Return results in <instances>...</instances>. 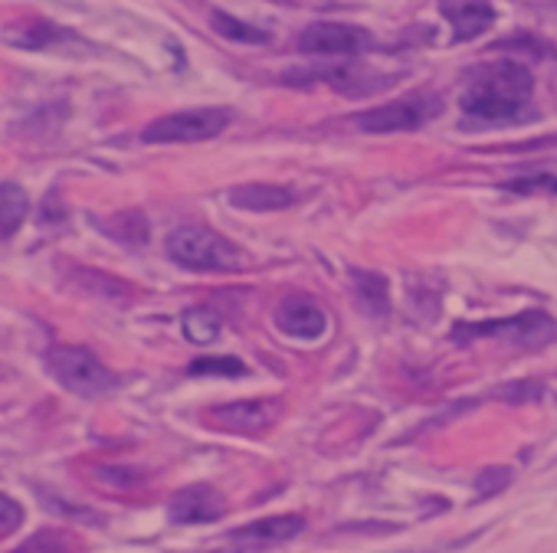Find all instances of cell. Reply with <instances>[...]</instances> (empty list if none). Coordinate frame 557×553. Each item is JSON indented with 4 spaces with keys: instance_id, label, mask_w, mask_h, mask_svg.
I'll return each mask as SVG.
<instances>
[{
    "instance_id": "6da1fadb",
    "label": "cell",
    "mask_w": 557,
    "mask_h": 553,
    "mask_svg": "<svg viewBox=\"0 0 557 553\" xmlns=\"http://www.w3.org/2000/svg\"><path fill=\"white\" fill-rule=\"evenodd\" d=\"M534 79L524 63L518 60H498L485 63L472 73L459 96V109L475 122H518L524 109L531 105Z\"/></svg>"
},
{
    "instance_id": "7a4b0ae2",
    "label": "cell",
    "mask_w": 557,
    "mask_h": 553,
    "mask_svg": "<svg viewBox=\"0 0 557 553\" xmlns=\"http://www.w3.org/2000/svg\"><path fill=\"white\" fill-rule=\"evenodd\" d=\"M168 255L194 272H236L243 265V252L230 239L194 223L177 226L168 236Z\"/></svg>"
},
{
    "instance_id": "3957f363",
    "label": "cell",
    "mask_w": 557,
    "mask_h": 553,
    "mask_svg": "<svg viewBox=\"0 0 557 553\" xmlns=\"http://www.w3.org/2000/svg\"><path fill=\"white\" fill-rule=\"evenodd\" d=\"M47 370L53 374V380L60 387H66L76 397L96 400L115 390V374L86 348L76 344H57L47 351Z\"/></svg>"
},
{
    "instance_id": "277c9868",
    "label": "cell",
    "mask_w": 557,
    "mask_h": 553,
    "mask_svg": "<svg viewBox=\"0 0 557 553\" xmlns=\"http://www.w3.org/2000/svg\"><path fill=\"white\" fill-rule=\"evenodd\" d=\"M443 112V99L436 92H410L387 105L358 115V128L371 135H394V131H417L420 125L433 122Z\"/></svg>"
},
{
    "instance_id": "5b68a950",
    "label": "cell",
    "mask_w": 557,
    "mask_h": 553,
    "mask_svg": "<svg viewBox=\"0 0 557 553\" xmlns=\"http://www.w3.org/2000/svg\"><path fill=\"white\" fill-rule=\"evenodd\" d=\"M230 125V112L223 109H184L154 118L145 131V144H190V141H210Z\"/></svg>"
},
{
    "instance_id": "8992f818",
    "label": "cell",
    "mask_w": 557,
    "mask_h": 553,
    "mask_svg": "<svg viewBox=\"0 0 557 553\" xmlns=\"http://www.w3.org/2000/svg\"><path fill=\"white\" fill-rule=\"evenodd\" d=\"M456 341L466 338H502L518 348H541L557 338V322L547 312H521L515 318H495L485 325H459L453 331Z\"/></svg>"
},
{
    "instance_id": "52a82bcc",
    "label": "cell",
    "mask_w": 557,
    "mask_h": 553,
    "mask_svg": "<svg viewBox=\"0 0 557 553\" xmlns=\"http://www.w3.org/2000/svg\"><path fill=\"white\" fill-rule=\"evenodd\" d=\"M283 416V400H236V403H223V406H213L207 413V419L216 426V429H226V432H239V436H259L265 429H272Z\"/></svg>"
},
{
    "instance_id": "ba28073f",
    "label": "cell",
    "mask_w": 557,
    "mask_h": 553,
    "mask_svg": "<svg viewBox=\"0 0 557 553\" xmlns=\"http://www.w3.org/2000/svg\"><path fill=\"white\" fill-rule=\"evenodd\" d=\"M272 322L286 338H296V341H319L329 331V312L322 309L319 299L306 292H293L278 302Z\"/></svg>"
},
{
    "instance_id": "9c48e42d",
    "label": "cell",
    "mask_w": 557,
    "mask_h": 553,
    "mask_svg": "<svg viewBox=\"0 0 557 553\" xmlns=\"http://www.w3.org/2000/svg\"><path fill=\"white\" fill-rule=\"evenodd\" d=\"M4 40L17 50H34V53H50V50H92L83 37H76L73 30L44 21V17H27L17 24L4 27Z\"/></svg>"
},
{
    "instance_id": "30bf717a",
    "label": "cell",
    "mask_w": 557,
    "mask_h": 553,
    "mask_svg": "<svg viewBox=\"0 0 557 553\" xmlns=\"http://www.w3.org/2000/svg\"><path fill=\"white\" fill-rule=\"evenodd\" d=\"M364 47H371L368 30L351 27V24L322 21V24H309L299 34V50L309 53V56H355Z\"/></svg>"
},
{
    "instance_id": "8fae6325",
    "label": "cell",
    "mask_w": 557,
    "mask_h": 553,
    "mask_svg": "<svg viewBox=\"0 0 557 553\" xmlns=\"http://www.w3.org/2000/svg\"><path fill=\"white\" fill-rule=\"evenodd\" d=\"M226 514V498L213 485H187L171 498V524H213Z\"/></svg>"
},
{
    "instance_id": "7c38bea8",
    "label": "cell",
    "mask_w": 557,
    "mask_h": 553,
    "mask_svg": "<svg viewBox=\"0 0 557 553\" xmlns=\"http://www.w3.org/2000/svg\"><path fill=\"white\" fill-rule=\"evenodd\" d=\"M443 17L453 24V43L482 37L495 24V8L488 0H440Z\"/></svg>"
},
{
    "instance_id": "4fadbf2b",
    "label": "cell",
    "mask_w": 557,
    "mask_h": 553,
    "mask_svg": "<svg viewBox=\"0 0 557 553\" xmlns=\"http://www.w3.org/2000/svg\"><path fill=\"white\" fill-rule=\"evenodd\" d=\"M230 206L236 210H249V213H275V210H286L293 206L299 197L293 187L283 184H243L230 190Z\"/></svg>"
},
{
    "instance_id": "5bb4252c",
    "label": "cell",
    "mask_w": 557,
    "mask_h": 553,
    "mask_svg": "<svg viewBox=\"0 0 557 553\" xmlns=\"http://www.w3.org/2000/svg\"><path fill=\"white\" fill-rule=\"evenodd\" d=\"M351 289H355V302L364 315L371 318H384L391 312V286L381 272L371 268H351Z\"/></svg>"
},
{
    "instance_id": "9a60e30c",
    "label": "cell",
    "mask_w": 557,
    "mask_h": 553,
    "mask_svg": "<svg viewBox=\"0 0 557 553\" xmlns=\"http://www.w3.org/2000/svg\"><path fill=\"white\" fill-rule=\"evenodd\" d=\"M306 530V517L302 514H275V517H262L252 520L239 530H233V540H252V543H283L293 540Z\"/></svg>"
},
{
    "instance_id": "2e32d148",
    "label": "cell",
    "mask_w": 557,
    "mask_h": 553,
    "mask_svg": "<svg viewBox=\"0 0 557 553\" xmlns=\"http://www.w3.org/2000/svg\"><path fill=\"white\" fill-rule=\"evenodd\" d=\"M30 210V197L17 184H0V239H11Z\"/></svg>"
},
{
    "instance_id": "e0dca14e",
    "label": "cell",
    "mask_w": 557,
    "mask_h": 553,
    "mask_svg": "<svg viewBox=\"0 0 557 553\" xmlns=\"http://www.w3.org/2000/svg\"><path fill=\"white\" fill-rule=\"evenodd\" d=\"M210 27H213V34H220L230 43H246V47H265L269 43V34L265 30L249 27V24H243V21L223 14V11H213L210 14Z\"/></svg>"
},
{
    "instance_id": "ac0fdd59",
    "label": "cell",
    "mask_w": 557,
    "mask_h": 553,
    "mask_svg": "<svg viewBox=\"0 0 557 553\" xmlns=\"http://www.w3.org/2000/svg\"><path fill=\"white\" fill-rule=\"evenodd\" d=\"M181 328H184V338L190 344H213L220 338V318L210 309H190V312H184Z\"/></svg>"
},
{
    "instance_id": "d6986e66",
    "label": "cell",
    "mask_w": 557,
    "mask_h": 553,
    "mask_svg": "<svg viewBox=\"0 0 557 553\" xmlns=\"http://www.w3.org/2000/svg\"><path fill=\"white\" fill-rule=\"evenodd\" d=\"M79 540L66 530H40L27 537L14 553H76Z\"/></svg>"
},
{
    "instance_id": "ffe728a7",
    "label": "cell",
    "mask_w": 557,
    "mask_h": 553,
    "mask_svg": "<svg viewBox=\"0 0 557 553\" xmlns=\"http://www.w3.org/2000/svg\"><path fill=\"white\" fill-rule=\"evenodd\" d=\"M187 374L190 377H243L246 364L236 361V357H197L187 367Z\"/></svg>"
},
{
    "instance_id": "44dd1931",
    "label": "cell",
    "mask_w": 557,
    "mask_h": 553,
    "mask_svg": "<svg viewBox=\"0 0 557 553\" xmlns=\"http://www.w3.org/2000/svg\"><path fill=\"white\" fill-rule=\"evenodd\" d=\"M492 397L502 403H537L544 397V387L537 380H518V384H502L498 390H492Z\"/></svg>"
},
{
    "instance_id": "7402d4cb",
    "label": "cell",
    "mask_w": 557,
    "mask_h": 553,
    "mask_svg": "<svg viewBox=\"0 0 557 553\" xmlns=\"http://www.w3.org/2000/svg\"><path fill=\"white\" fill-rule=\"evenodd\" d=\"M511 485V472L508 468H498V465H492V468H482L479 475H475V498L479 501H485V498H495L498 491H505Z\"/></svg>"
},
{
    "instance_id": "603a6c76",
    "label": "cell",
    "mask_w": 557,
    "mask_h": 553,
    "mask_svg": "<svg viewBox=\"0 0 557 553\" xmlns=\"http://www.w3.org/2000/svg\"><path fill=\"white\" fill-rule=\"evenodd\" d=\"M508 193H557V177L554 174H528L515 177L505 184Z\"/></svg>"
},
{
    "instance_id": "cb8c5ba5",
    "label": "cell",
    "mask_w": 557,
    "mask_h": 553,
    "mask_svg": "<svg viewBox=\"0 0 557 553\" xmlns=\"http://www.w3.org/2000/svg\"><path fill=\"white\" fill-rule=\"evenodd\" d=\"M92 475H96L102 485H109V488H122V491H128V488L141 485V478H138L132 468H112V465H99Z\"/></svg>"
},
{
    "instance_id": "d4e9b609",
    "label": "cell",
    "mask_w": 557,
    "mask_h": 553,
    "mask_svg": "<svg viewBox=\"0 0 557 553\" xmlns=\"http://www.w3.org/2000/svg\"><path fill=\"white\" fill-rule=\"evenodd\" d=\"M24 524V507L14 501V498H8V494H0V537H8V533H14L17 527Z\"/></svg>"
},
{
    "instance_id": "484cf974",
    "label": "cell",
    "mask_w": 557,
    "mask_h": 553,
    "mask_svg": "<svg viewBox=\"0 0 557 553\" xmlns=\"http://www.w3.org/2000/svg\"><path fill=\"white\" fill-rule=\"evenodd\" d=\"M272 4H293V0H272Z\"/></svg>"
}]
</instances>
